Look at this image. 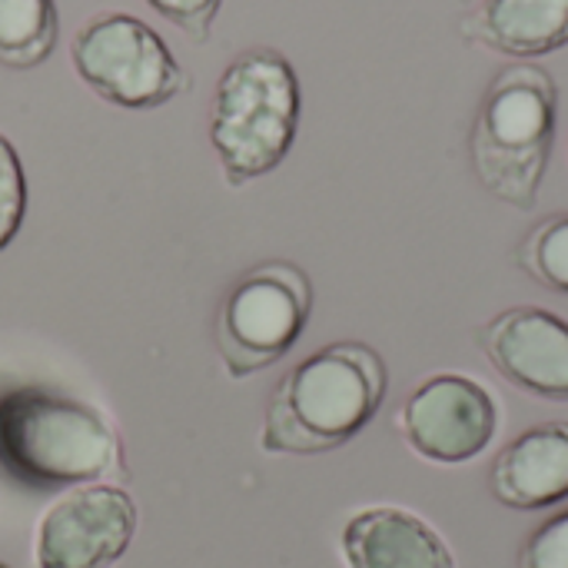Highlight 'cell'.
Returning <instances> with one entry per match:
<instances>
[{
	"label": "cell",
	"instance_id": "cell-1",
	"mask_svg": "<svg viewBox=\"0 0 568 568\" xmlns=\"http://www.w3.org/2000/svg\"><path fill=\"white\" fill-rule=\"evenodd\" d=\"M389 389L383 356L366 343H329L296 363L270 396L260 449L320 456L346 446L379 413Z\"/></svg>",
	"mask_w": 568,
	"mask_h": 568
},
{
	"label": "cell",
	"instance_id": "cell-2",
	"mask_svg": "<svg viewBox=\"0 0 568 568\" xmlns=\"http://www.w3.org/2000/svg\"><path fill=\"white\" fill-rule=\"evenodd\" d=\"M0 463L30 486H90L126 473L113 419L87 399L40 386L0 396Z\"/></svg>",
	"mask_w": 568,
	"mask_h": 568
},
{
	"label": "cell",
	"instance_id": "cell-3",
	"mask_svg": "<svg viewBox=\"0 0 568 568\" xmlns=\"http://www.w3.org/2000/svg\"><path fill=\"white\" fill-rule=\"evenodd\" d=\"M300 77L273 47H250L226 63L213 90L210 143L230 186L273 173L296 143Z\"/></svg>",
	"mask_w": 568,
	"mask_h": 568
},
{
	"label": "cell",
	"instance_id": "cell-4",
	"mask_svg": "<svg viewBox=\"0 0 568 568\" xmlns=\"http://www.w3.org/2000/svg\"><path fill=\"white\" fill-rule=\"evenodd\" d=\"M559 90L549 70L513 63L489 83L469 153L479 183L509 206L532 210L556 143Z\"/></svg>",
	"mask_w": 568,
	"mask_h": 568
},
{
	"label": "cell",
	"instance_id": "cell-5",
	"mask_svg": "<svg viewBox=\"0 0 568 568\" xmlns=\"http://www.w3.org/2000/svg\"><path fill=\"white\" fill-rule=\"evenodd\" d=\"M313 313V283L296 263H260L223 296L216 313V353L233 379L280 363L303 336Z\"/></svg>",
	"mask_w": 568,
	"mask_h": 568
},
{
	"label": "cell",
	"instance_id": "cell-6",
	"mask_svg": "<svg viewBox=\"0 0 568 568\" xmlns=\"http://www.w3.org/2000/svg\"><path fill=\"white\" fill-rule=\"evenodd\" d=\"M70 63L100 100L123 110H156L190 87L166 40L123 10L90 17L70 40Z\"/></svg>",
	"mask_w": 568,
	"mask_h": 568
},
{
	"label": "cell",
	"instance_id": "cell-7",
	"mask_svg": "<svg viewBox=\"0 0 568 568\" xmlns=\"http://www.w3.org/2000/svg\"><path fill=\"white\" fill-rule=\"evenodd\" d=\"M140 513L116 483L73 486L57 496L33 529L37 568H113L136 539Z\"/></svg>",
	"mask_w": 568,
	"mask_h": 568
},
{
	"label": "cell",
	"instance_id": "cell-8",
	"mask_svg": "<svg viewBox=\"0 0 568 568\" xmlns=\"http://www.w3.org/2000/svg\"><path fill=\"white\" fill-rule=\"evenodd\" d=\"M399 429L423 459L459 466L489 449L499 429V406L473 376L436 373L403 403Z\"/></svg>",
	"mask_w": 568,
	"mask_h": 568
},
{
	"label": "cell",
	"instance_id": "cell-9",
	"mask_svg": "<svg viewBox=\"0 0 568 568\" xmlns=\"http://www.w3.org/2000/svg\"><path fill=\"white\" fill-rule=\"evenodd\" d=\"M483 356L516 389L568 403V320L542 306H513L479 329Z\"/></svg>",
	"mask_w": 568,
	"mask_h": 568
},
{
	"label": "cell",
	"instance_id": "cell-10",
	"mask_svg": "<svg viewBox=\"0 0 568 568\" xmlns=\"http://www.w3.org/2000/svg\"><path fill=\"white\" fill-rule=\"evenodd\" d=\"M339 549L349 568H456L446 539L399 506H373L349 516Z\"/></svg>",
	"mask_w": 568,
	"mask_h": 568
},
{
	"label": "cell",
	"instance_id": "cell-11",
	"mask_svg": "<svg viewBox=\"0 0 568 568\" xmlns=\"http://www.w3.org/2000/svg\"><path fill=\"white\" fill-rule=\"evenodd\" d=\"M493 496L523 513L568 499V423H542L516 436L493 463Z\"/></svg>",
	"mask_w": 568,
	"mask_h": 568
},
{
	"label": "cell",
	"instance_id": "cell-12",
	"mask_svg": "<svg viewBox=\"0 0 568 568\" xmlns=\"http://www.w3.org/2000/svg\"><path fill=\"white\" fill-rule=\"evenodd\" d=\"M463 33L509 57H542L568 43V0H486Z\"/></svg>",
	"mask_w": 568,
	"mask_h": 568
},
{
	"label": "cell",
	"instance_id": "cell-13",
	"mask_svg": "<svg viewBox=\"0 0 568 568\" xmlns=\"http://www.w3.org/2000/svg\"><path fill=\"white\" fill-rule=\"evenodd\" d=\"M57 0H0V63L10 70L40 67L57 47Z\"/></svg>",
	"mask_w": 568,
	"mask_h": 568
},
{
	"label": "cell",
	"instance_id": "cell-14",
	"mask_svg": "<svg viewBox=\"0 0 568 568\" xmlns=\"http://www.w3.org/2000/svg\"><path fill=\"white\" fill-rule=\"evenodd\" d=\"M519 266L542 286L568 296V213L539 223L519 246Z\"/></svg>",
	"mask_w": 568,
	"mask_h": 568
},
{
	"label": "cell",
	"instance_id": "cell-15",
	"mask_svg": "<svg viewBox=\"0 0 568 568\" xmlns=\"http://www.w3.org/2000/svg\"><path fill=\"white\" fill-rule=\"evenodd\" d=\"M27 213V173L17 146L0 133V250L13 243Z\"/></svg>",
	"mask_w": 568,
	"mask_h": 568
},
{
	"label": "cell",
	"instance_id": "cell-16",
	"mask_svg": "<svg viewBox=\"0 0 568 568\" xmlns=\"http://www.w3.org/2000/svg\"><path fill=\"white\" fill-rule=\"evenodd\" d=\"M146 3L196 43L210 40L213 23H216L220 7H223V0H146Z\"/></svg>",
	"mask_w": 568,
	"mask_h": 568
},
{
	"label": "cell",
	"instance_id": "cell-17",
	"mask_svg": "<svg viewBox=\"0 0 568 568\" xmlns=\"http://www.w3.org/2000/svg\"><path fill=\"white\" fill-rule=\"evenodd\" d=\"M523 568H568V509L552 516L546 526L532 532L523 549Z\"/></svg>",
	"mask_w": 568,
	"mask_h": 568
},
{
	"label": "cell",
	"instance_id": "cell-18",
	"mask_svg": "<svg viewBox=\"0 0 568 568\" xmlns=\"http://www.w3.org/2000/svg\"><path fill=\"white\" fill-rule=\"evenodd\" d=\"M0 568H10V566H3V562H0Z\"/></svg>",
	"mask_w": 568,
	"mask_h": 568
}]
</instances>
